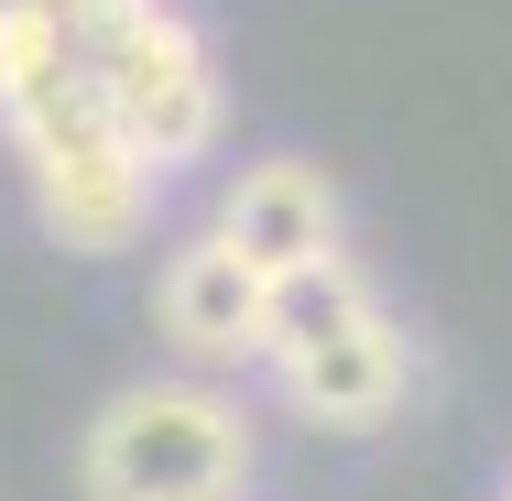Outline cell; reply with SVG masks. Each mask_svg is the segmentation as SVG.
I'll return each mask as SVG.
<instances>
[{"label": "cell", "mask_w": 512, "mask_h": 501, "mask_svg": "<svg viewBox=\"0 0 512 501\" xmlns=\"http://www.w3.org/2000/svg\"><path fill=\"white\" fill-rule=\"evenodd\" d=\"M382 295L349 251L338 262H306V273H273V305H262V360H284V349H306V338H327L338 316H360V305Z\"/></svg>", "instance_id": "7"}, {"label": "cell", "mask_w": 512, "mask_h": 501, "mask_svg": "<svg viewBox=\"0 0 512 501\" xmlns=\"http://www.w3.org/2000/svg\"><path fill=\"white\" fill-rule=\"evenodd\" d=\"M218 240H240L262 273H306V262H338L349 251V207H338V175L306 164V153H251L229 186H218Z\"/></svg>", "instance_id": "6"}, {"label": "cell", "mask_w": 512, "mask_h": 501, "mask_svg": "<svg viewBox=\"0 0 512 501\" xmlns=\"http://www.w3.org/2000/svg\"><path fill=\"white\" fill-rule=\"evenodd\" d=\"M0 142L22 164V197L44 218V240L77 251V262L131 251L153 229L164 186H175L109 120L99 77H88V55L66 33V0H0Z\"/></svg>", "instance_id": "1"}, {"label": "cell", "mask_w": 512, "mask_h": 501, "mask_svg": "<svg viewBox=\"0 0 512 501\" xmlns=\"http://www.w3.org/2000/svg\"><path fill=\"white\" fill-rule=\"evenodd\" d=\"M251 414L207 371L120 382L77 436V491L88 501H240L251 491Z\"/></svg>", "instance_id": "2"}, {"label": "cell", "mask_w": 512, "mask_h": 501, "mask_svg": "<svg viewBox=\"0 0 512 501\" xmlns=\"http://www.w3.org/2000/svg\"><path fill=\"white\" fill-rule=\"evenodd\" d=\"M66 33L99 77L109 120L131 131V153L153 175H186L218 153L229 131V88H218V55L175 0H66Z\"/></svg>", "instance_id": "3"}, {"label": "cell", "mask_w": 512, "mask_h": 501, "mask_svg": "<svg viewBox=\"0 0 512 501\" xmlns=\"http://www.w3.org/2000/svg\"><path fill=\"white\" fill-rule=\"evenodd\" d=\"M262 305H273V273L240 251V240H218V229H186L164 262H153V327H164V349L207 371V382H229V371H262Z\"/></svg>", "instance_id": "5"}, {"label": "cell", "mask_w": 512, "mask_h": 501, "mask_svg": "<svg viewBox=\"0 0 512 501\" xmlns=\"http://www.w3.org/2000/svg\"><path fill=\"white\" fill-rule=\"evenodd\" d=\"M262 382H273V403H284L295 425H316V436H382V425L404 414V393H414V327L371 295L360 316H338L327 338L262 360Z\"/></svg>", "instance_id": "4"}, {"label": "cell", "mask_w": 512, "mask_h": 501, "mask_svg": "<svg viewBox=\"0 0 512 501\" xmlns=\"http://www.w3.org/2000/svg\"><path fill=\"white\" fill-rule=\"evenodd\" d=\"M502 501H512V480H502Z\"/></svg>", "instance_id": "8"}]
</instances>
